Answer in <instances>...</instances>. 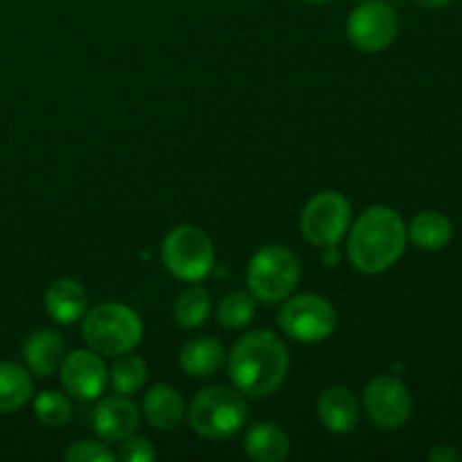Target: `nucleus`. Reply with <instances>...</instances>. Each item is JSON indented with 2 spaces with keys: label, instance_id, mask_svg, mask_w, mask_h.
<instances>
[{
  "label": "nucleus",
  "instance_id": "nucleus-12",
  "mask_svg": "<svg viewBox=\"0 0 462 462\" xmlns=\"http://www.w3.org/2000/svg\"><path fill=\"white\" fill-rule=\"evenodd\" d=\"M140 424V413L126 395L104 397L93 415V427L97 436L106 442H122L134 436Z\"/></svg>",
  "mask_w": 462,
  "mask_h": 462
},
{
  "label": "nucleus",
  "instance_id": "nucleus-25",
  "mask_svg": "<svg viewBox=\"0 0 462 462\" xmlns=\"http://www.w3.org/2000/svg\"><path fill=\"white\" fill-rule=\"evenodd\" d=\"M63 458L68 462H113L116 454L106 445H102V442L81 440L75 442L70 449H66Z\"/></svg>",
  "mask_w": 462,
  "mask_h": 462
},
{
  "label": "nucleus",
  "instance_id": "nucleus-4",
  "mask_svg": "<svg viewBox=\"0 0 462 462\" xmlns=\"http://www.w3.org/2000/svg\"><path fill=\"white\" fill-rule=\"evenodd\" d=\"M246 420V402L228 386L206 388L189 404V424L208 440H228L237 436Z\"/></svg>",
  "mask_w": 462,
  "mask_h": 462
},
{
  "label": "nucleus",
  "instance_id": "nucleus-15",
  "mask_svg": "<svg viewBox=\"0 0 462 462\" xmlns=\"http://www.w3.org/2000/svg\"><path fill=\"white\" fill-rule=\"evenodd\" d=\"M86 305H88V293L70 278L57 280L45 291V310L61 325L77 323L84 316Z\"/></svg>",
  "mask_w": 462,
  "mask_h": 462
},
{
  "label": "nucleus",
  "instance_id": "nucleus-16",
  "mask_svg": "<svg viewBox=\"0 0 462 462\" xmlns=\"http://www.w3.org/2000/svg\"><path fill=\"white\" fill-rule=\"evenodd\" d=\"M185 415L183 397L170 383H156L144 395V418L158 431H171Z\"/></svg>",
  "mask_w": 462,
  "mask_h": 462
},
{
  "label": "nucleus",
  "instance_id": "nucleus-9",
  "mask_svg": "<svg viewBox=\"0 0 462 462\" xmlns=\"http://www.w3.org/2000/svg\"><path fill=\"white\" fill-rule=\"evenodd\" d=\"M400 21L383 0H364L347 18V39L361 52H382L395 41Z\"/></svg>",
  "mask_w": 462,
  "mask_h": 462
},
{
  "label": "nucleus",
  "instance_id": "nucleus-18",
  "mask_svg": "<svg viewBox=\"0 0 462 462\" xmlns=\"http://www.w3.org/2000/svg\"><path fill=\"white\" fill-rule=\"evenodd\" d=\"M226 350L217 338L201 337L192 338L183 346L179 355L180 368L185 370L192 377H208V374H215L217 370L224 365Z\"/></svg>",
  "mask_w": 462,
  "mask_h": 462
},
{
  "label": "nucleus",
  "instance_id": "nucleus-29",
  "mask_svg": "<svg viewBox=\"0 0 462 462\" xmlns=\"http://www.w3.org/2000/svg\"><path fill=\"white\" fill-rule=\"evenodd\" d=\"M307 3H311V5H320V3H328V0H307Z\"/></svg>",
  "mask_w": 462,
  "mask_h": 462
},
{
  "label": "nucleus",
  "instance_id": "nucleus-17",
  "mask_svg": "<svg viewBox=\"0 0 462 462\" xmlns=\"http://www.w3.org/2000/svg\"><path fill=\"white\" fill-rule=\"evenodd\" d=\"M244 449H246V454L257 462H280L289 458L291 442H289V436L278 427V424L262 422L255 424V427L246 433Z\"/></svg>",
  "mask_w": 462,
  "mask_h": 462
},
{
  "label": "nucleus",
  "instance_id": "nucleus-24",
  "mask_svg": "<svg viewBox=\"0 0 462 462\" xmlns=\"http://www.w3.org/2000/svg\"><path fill=\"white\" fill-rule=\"evenodd\" d=\"M34 413L43 427L50 429H61L70 422L72 418V406L66 395L54 391L41 393L34 400Z\"/></svg>",
  "mask_w": 462,
  "mask_h": 462
},
{
  "label": "nucleus",
  "instance_id": "nucleus-2",
  "mask_svg": "<svg viewBox=\"0 0 462 462\" xmlns=\"http://www.w3.org/2000/svg\"><path fill=\"white\" fill-rule=\"evenodd\" d=\"M409 235L402 217L388 206H373L350 224L347 255L352 266L365 275L391 269L404 253Z\"/></svg>",
  "mask_w": 462,
  "mask_h": 462
},
{
  "label": "nucleus",
  "instance_id": "nucleus-26",
  "mask_svg": "<svg viewBox=\"0 0 462 462\" xmlns=\"http://www.w3.org/2000/svg\"><path fill=\"white\" fill-rule=\"evenodd\" d=\"M117 458L125 462H152L156 458V449L147 438H125Z\"/></svg>",
  "mask_w": 462,
  "mask_h": 462
},
{
  "label": "nucleus",
  "instance_id": "nucleus-19",
  "mask_svg": "<svg viewBox=\"0 0 462 462\" xmlns=\"http://www.w3.org/2000/svg\"><path fill=\"white\" fill-rule=\"evenodd\" d=\"M32 377L23 365L0 361V415L16 413L32 400Z\"/></svg>",
  "mask_w": 462,
  "mask_h": 462
},
{
  "label": "nucleus",
  "instance_id": "nucleus-6",
  "mask_svg": "<svg viewBox=\"0 0 462 462\" xmlns=\"http://www.w3.org/2000/svg\"><path fill=\"white\" fill-rule=\"evenodd\" d=\"M162 262L174 278L199 282L208 278L215 266V246L197 226H176L162 242Z\"/></svg>",
  "mask_w": 462,
  "mask_h": 462
},
{
  "label": "nucleus",
  "instance_id": "nucleus-10",
  "mask_svg": "<svg viewBox=\"0 0 462 462\" xmlns=\"http://www.w3.org/2000/svg\"><path fill=\"white\" fill-rule=\"evenodd\" d=\"M364 406L368 411V418L379 429L395 431L409 422L413 400H411V393L404 382L393 374H382L365 386Z\"/></svg>",
  "mask_w": 462,
  "mask_h": 462
},
{
  "label": "nucleus",
  "instance_id": "nucleus-13",
  "mask_svg": "<svg viewBox=\"0 0 462 462\" xmlns=\"http://www.w3.org/2000/svg\"><path fill=\"white\" fill-rule=\"evenodd\" d=\"M319 418L337 436L355 431L359 424V400L346 386H332L319 397Z\"/></svg>",
  "mask_w": 462,
  "mask_h": 462
},
{
  "label": "nucleus",
  "instance_id": "nucleus-5",
  "mask_svg": "<svg viewBox=\"0 0 462 462\" xmlns=\"http://www.w3.org/2000/svg\"><path fill=\"white\" fill-rule=\"evenodd\" d=\"M248 289L257 300H287L300 280L298 257L284 246H264L248 264Z\"/></svg>",
  "mask_w": 462,
  "mask_h": 462
},
{
  "label": "nucleus",
  "instance_id": "nucleus-23",
  "mask_svg": "<svg viewBox=\"0 0 462 462\" xmlns=\"http://www.w3.org/2000/svg\"><path fill=\"white\" fill-rule=\"evenodd\" d=\"M147 382V364L140 356H122L111 370V383L117 395H134Z\"/></svg>",
  "mask_w": 462,
  "mask_h": 462
},
{
  "label": "nucleus",
  "instance_id": "nucleus-3",
  "mask_svg": "<svg viewBox=\"0 0 462 462\" xmlns=\"http://www.w3.org/2000/svg\"><path fill=\"white\" fill-rule=\"evenodd\" d=\"M84 338L104 356L129 355L143 341V323L134 310L117 302L93 307L84 319Z\"/></svg>",
  "mask_w": 462,
  "mask_h": 462
},
{
  "label": "nucleus",
  "instance_id": "nucleus-21",
  "mask_svg": "<svg viewBox=\"0 0 462 462\" xmlns=\"http://www.w3.org/2000/svg\"><path fill=\"white\" fill-rule=\"evenodd\" d=\"M210 311V293L203 287H192L179 296L174 305V319L180 328H201Z\"/></svg>",
  "mask_w": 462,
  "mask_h": 462
},
{
  "label": "nucleus",
  "instance_id": "nucleus-7",
  "mask_svg": "<svg viewBox=\"0 0 462 462\" xmlns=\"http://www.w3.org/2000/svg\"><path fill=\"white\" fill-rule=\"evenodd\" d=\"M278 325L293 341L320 343L337 329V311L325 298L302 293L284 302L278 314Z\"/></svg>",
  "mask_w": 462,
  "mask_h": 462
},
{
  "label": "nucleus",
  "instance_id": "nucleus-22",
  "mask_svg": "<svg viewBox=\"0 0 462 462\" xmlns=\"http://www.w3.org/2000/svg\"><path fill=\"white\" fill-rule=\"evenodd\" d=\"M219 323L226 329H242L255 316V296L246 291H233L228 296H224V300L219 302Z\"/></svg>",
  "mask_w": 462,
  "mask_h": 462
},
{
  "label": "nucleus",
  "instance_id": "nucleus-14",
  "mask_svg": "<svg viewBox=\"0 0 462 462\" xmlns=\"http://www.w3.org/2000/svg\"><path fill=\"white\" fill-rule=\"evenodd\" d=\"M23 359L30 373L36 377H50L61 368L66 359V346H63L61 334L54 329H39L27 338L23 347Z\"/></svg>",
  "mask_w": 462,
  "mask_h": 462
},
{
  "label": "nucleus",
  "instance_id": "nucleus-27",
  "mask_svg": "<svg viewBox=\"0 0 462 462\" xmlns=\"http://www.w3.org/2000/svg\"><path fill=\"white\" fill-rule=\"evenodd\" d=\"M429 460H433V462H456V460H460V454L451 445H438L436 449L429 454Z\"/></svg>",
  "mask_w": 462,
  "mask_h": 462
},
{
  "label": "nucleus",
  "instance_id": "nucleus-1",
  "mask_svg": "<svg viewBox=\"0 0 462 462\" xmlns=\"http://www.w3.org/2000/svg\"><path fill=\"white\" fill-rule=\"evenodd\" d=\"M289 373V352L273 332L257 329L235 343L228 361L233 386L248 397L278 391Z\"/></svg>",
  "mask_w": 462,
  "mask_h": 462
},
{
  "label": "nucleus",
  "instance_id": "nucleus-28",
  "mask_svg": "<svg viewBox=\"0 0 462 462\" xmlns=\"http://www.w3.org/2000/svg\"><path fill=\"white\" fill-rule=\"evenodd\" d=\"M418 5H422V7H429V9H438V7H445V5H449L451 0H415Z\"/></svg>",
  "mask_w": 462,
  "mask_h": 462
},
{
  "label": "nucleus",
  "instance_id": "nucleus-20",
  "mask_svg": "<svg viewBox=\"0 0 462 462\" xmlns=\"http://www.w3.org/2000/svg\"><path fill=\"white\" fill-rule=\"evenodd\" d=\"M411 242L422 251H440L454 237V226L440 212H420L406 228Z\"/></svg>",
  "mask_w": 462,
  "mask_h": 462
},
{
  "label": "nucleus",
  "instance_id": "nucleus-11",
  "mask_svg": "<svg viewBox=\"0 0 462 462\" xmlns=\"http://www.w3.org/2000/svg\"><path fill=\"white\" fill-rule=\"evenodd\" d=\"M61 383L68 395L79 402H93L102 397L108 382V370L102 356L93 350H75L61 364Z\"/></svg>",
  "mask_w": 462,
  "mask_h": 462
},
{
  "label": "nucleus",
  "instance_id": "nucleus-8",
  "mask_svg": "<svg viewBox=\"0 0 462 462\" xmlns=\"http://www.w3.org/2000/svg\"><path fill=\"white\" fill-rule=\"evenodd\" d=\"M352 224V208L343 194L320 192L305 206L300 233L311 246H337Z\"/></svg>",
  "mask_w": 462,
  "mask_h": 462
},
{
  "label": "nucleus",
  "instance_id": "nucleus-30",
  "mask_svg": "<svg viewBox=\"0 0 462 462\" xmlns=\"http://www.w3.org/2000/svg\"><path fill=\"white\" fill-rule=\"evenodd\" d=\"M356 3H364V0H356Z\"/></svg>",
  "mask_w": 462,
  "mask_h": 462
}]
</instances>
